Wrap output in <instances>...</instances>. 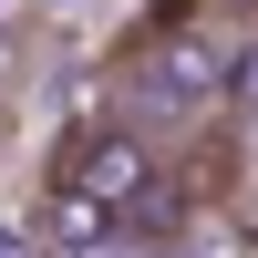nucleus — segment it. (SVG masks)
<instances>
[{"label":"nucleus","instance_id":"1","mask_svg":"<svg viewBox=\"0 0 258 258\" xmlns=\"http://www.w3.org/2000/svg\"><path fill=\"white\" fill-rule=\"evenodd\" d=\"M31 73H41V21L31 0H0V114L31 93Z\"/></svg>","mask_w":258,"mask_h":258},{"label":"nucleus","instance_id":"2","mask_svg":"<svg viewBox=\"0 0 258 258\" xmlns=\"http://www.w3.org/2000/svg\"><path fill=\"white\" fill-rule=\"evenodd\" d=\"M0 258H52V238L41 227H0Z\"/></svg>","mask_w":258,"mask_h":258},{"label":"nucleus","instance_id":"3","mask_svg":"<svg viewBox=\"0 0 258 258\" xmlns=\"http://www.w3.org/2000/svg\"><path fill=\"white\" fill-rule=\"evenodd\" d=\"M217 11H238V21H258V0H217Z\"/></svg>","mask_w":258,"mask_h":258}]
</instances>
